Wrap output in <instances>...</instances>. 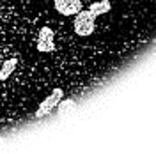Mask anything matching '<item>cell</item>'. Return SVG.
<instances>
[{"instance_id": "cell-5", "label": "cell", "mask_w": 156, "mask_h": 154, "mask_svg": "<svg viewBox=\"0 0 156 154\" xmlns=\"http://www.w3.org/2000/svg\"><path fill=\"white\" fill-rule=\"evenodd\" d=\"M16 66H18V60H16V58H9V60H5L4 66H2V69H0V80H2V82L7 80V78L11 76V73L16 69Z\"/></svg>"}, {"instance_id": "cell-6", "label": "cell", "mask_w": 156, "mask_h": 154, "mask_svg": "<svg viewBox=\"0 0 156 154\" xmlns=\"http://www.w3.org/2000/svg\"><path fill=\"white\" fill-rule=\"evenodd\" d=\"M57 106H58V114H62V115H64V114L71 112V110L76 106V103H75L73 99H68V101H62V103H58Z\"/></svg>"}, {"instance_id": "cell-3", "label": "cell", "mask_w": 156, "mask_h": 154, "mask_svg": "<svg viewBox=\"0 0 156 154\" xmlns=\"http://www.w3.org/2000/svg\"><path fill=\"white\" fill-rule=\"evenodd\" d=\"M37 50L41 53H48L55 50V43H53V30L50 27H43L39 30V37H37Z\"/></svg>"}, {"instance_id": "cell-1", "label": "cell", "mask_w": 156, "mask_h": 154, "mask_svg": "<svg viewBox=\"0 0 156 154\" xmlns=\"http://www.w3.org/2000/svg\"><path fill=\"white\" fill-rule=\"evenodd\" d=\"M110 2L108 0H101V2H94L89 9L80 11L76 12V18H75V32L82 37H87L94 32V27H96V18L99 14H105L110 11Z\"/></svg>"}, {"instance_id": "cell-4", "label": "cell", "mask_w": 156, "mask_h": 154, "mask_svg": "<svg viewBox=\"0 0 156 154\" xmlns=\"http://www.w3.org/2000/svg\"><path fill=\"white\" fill-rule=\"evenodd\" d=\"M55 9L62 16H73L82 11V2L80 0H55Z\"/></svg>"}, {"instance_id": "cell-2", "label": "cell", "mask_w": 156, "mask_h": 154, "mask_svg": "<svg viewBox=\"0 0 156 154\" xmlns=\"http://www.w3.org/2000/svg\"><path fill=\"white\" fill-rule=\"evenodd\" d=\"M62 96H64V90L62 89H53V92L50 94L41 105H39L37 112H36V117L37 119H41V117L48 115V114H51L55 108H57V105L60 103V99H62Z\"/></svg>"}]
</instances>
